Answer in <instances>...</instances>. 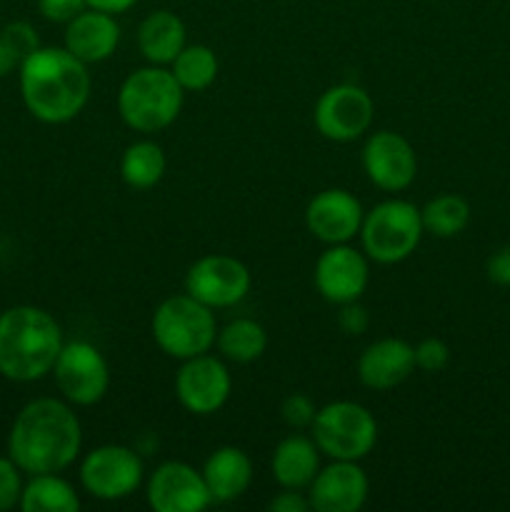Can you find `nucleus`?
I'll return each instance as SVG.
<instances>
[{
  "label": "nucleus",
  "instance_id": "obj_22",
  "mask_svg": "<svg viewBox=\"0 0 510 512\" xmlns=\"http://www.w3.org/2000/svg\"><path fill=\"white\" fill-rule=\"evenodd\" d=\"M185 48V23L170 10L145 15L138 28V50L150 65H170Z\"/></svg>",
  "mask_w": 510,
  "mask_h": 512
},
{
  "label": "nucleus",
  "instance_id": "obj_4",
  "mask_svg": "<svg viewBox=\"0 0 510 512\" xmlns=\"http://www.w3.org/2000/svg\"><path fill=\"white\" fill-rule=\"evenodd\" d=\"M183 98L185 90L165 65H145L120 85L118 113L130 130L153 135L175 123Z\"/></svg>",
  "mask_w": 510,
  "mask_h": 512
},
{
  "label": "nucleus",
  "instance_id": "obj_36",
  "mask_svg": "<svg viewBox=\"0 0 510 512\" xmlns=\"http://www.w3.org/2000/svg\"><path fill=\"white\" fill-rule=\"evenodd\" d=\"M85 3H88V8L103 10V13H110V15H120L125 13V10L133 8L138 0H85Z\"/></svg>",
  "mask_w": 510,
  "mask_h": 512
},
{
  "label": "nucleus",
  "instance_id": "obj_33",
  "mask_svg": "<svg viewBox=\"0 0 510 512\" xmlns=\"http://www.w3.org/2000/svg\"><path fill=\"white\" fill-rule=\"evenodd\" d=\"M338 325L345 335H363L368 330L370 318H368V310L353 300V303H345L340 305V315H338Z\"/></svg>",
  "mask_w": 510,
  "mask_h": 512
},
{
  "label": "nucleus",
  "instance_id": "obj_32",
  "mask_svg": "<svg viewBox=\"0 0 510 512\" xmlns=\"http://www.w3.org/2000/svg\"><path fill=\"white\" fill-rule=\"evenodd\" d=\"M38 8L50 23H70L75 15L88 8V3L85 0H38Z\"/></svg>",
  "mask_w": 510,
  "mask_h": 512
},
{
  "label": "nucleus",
  "instance_id": "obj_30",
  "mask_svg": "<svg viewBox=\"0 0 510 512\" xmlns=\"http://www.w3.org/2000/svg\"><path fill=\"white\" fill-rule=\"evenodd\" d=\"M23 470L15 465L13 458H0V512L13 510L23 498Z\"/></svg>",
  "mask_w": 510,
  "mask_h": 512
},
{
  "label": "nucleus",
  "instance_id": "obj_2",
  "mask_svg": "<svg viewBox=\"0 0 510 512\" xmlns=\"http://www.w3.org/2000/svg\"><path fill=\"white\" fill-rule=\"evenodd\" d=\"M25 108L43 123L60 125L78 118L90 98V73L68 48H38L20 63Z\"/></svg>",
  "mask_w": 510,
  "mask_h": 512
},
{
  "label": "nucleus",
  "instance_id": "obj_3",
  "mask_svg": "<svg viewBox=\"0 0 510 512\" xmlns=\"http://www.w3.org/2000/svg\"><path fill=\"white\" fill-rule=\"evenodd\" d=\"M58 320L35 305H18L0 315V375L15 383H35L53 373L63 350Z\"/></svg>",
  "mask_w": 510,
  "mask_h": 512
},
{
  "label": "nucleus",
  "instance_id": "obj_10",
  "mask_svg": "<svg viewBox=\"0 0 510 512\" xmlns=\"http://www.w3.org/2000/svg\"><path fill=\"white\" fill-rule=\"evenodd\" d=\"M375 105L368 90L353 83H340L325 90L315 103V128L333 143H353L368 133Z\"/></svg>",
  "mask_w": 510,
  "mask_h": 512
},
{
  "label": "nucleus",
  "instance_id": "obj_12",
  "mask_svg": "<svg viewBox=\"0 0 510 512\" xmlns=\"http://www.w3.org/2000/svg\"><path fill=\"white\" fill-rule=\"evenodd\" d=\"M233 378L225 363L215 355L203 353L183 360L175 373V395L178 403L193 415H213L228 403Z\"/></svg>",
  "mask_w": 510,
  "mask_h": 512
},
{
  "label": "nucleus",
  "instance_id": "obj_8",
  "mask_svg": "<svg viewBox=\"0 0 510 512\" xmlns=\"http://www.w3.org/2000/svg\"><path fill=\"white\" fill-rule=\"evenodd\" d=\"M145 468L140 455L128 445H100L80 463V485L95 500L115 503L125 500L140 488Z\"/></svg>",
  "mask_w": 510,
  "mask_h": 512
},
{
  "label": "nucleus",
  "instance_id": "obj_29",
  "mask_svg": "<svg viewBox=\"0 0 510 512\" xmlns=\"http://www.w3.org/2000/svg\"><path fill=\"white\" fill-rule=\"evenodd\" d=\"M415 368L423 373H440L450 363V348L440 338H425L415 345Z\"/></svg>",
  "mask_w": 510,
  "mask_h": 512
},
{
  "label": "nucleus",
  "instance_id": "obj_28",
  "mask_svg": "<svg viewBox=\"0 0 510 512\" xmlns=\"http://www.w3.org/2000/svg\"><path fill=\"white\" fill-rule=\"evenodd\" d=\"M315 413H318V408H315V403L305 393H290L283 400V405H280V418L293 430L310 428L315 420Z\"/></svg>",
  "mask_w": 510,
  "mask_h": 512
},
{
  "label": "nucleus",
  "instance_id": "obj_27",
  "mask_svg": "<svg viewBox=\"0 0 510 512\" xmlns=\"http://www.w3.org/2000/svg\"><path fill=\"white\" fill-rule=\"evenodd\" d=\"M420 218H423L425 233L435 235V238H455L468 228L470 205L460 195L445 193L428 200V205L420 210Z\"/></svg>",
  "mask_w": 510,
  "mask_h": 512
},
{
  "label": "nucleus",
  "instance_id": "obj_6",
  "mask_svg": "<svg viewBox=\"0 0 510 512\" xmlns=\"http://www.w3.org/2000/svg\"><path fill=\"white\" fill-rule=\"evenodd\" d=\"M425 228L420 208L410 200H383L370 213H365L360 225V243L368 260L380 265H398L415 253L423 240Z\"/></svg>",
  "mask_w": 510,
  "mask_h": 512
},
{
  "label": "nucleus",
  "instance_id": "obj_7",
  "mask_svg": "<svg viewBox=\"0 0 510 512\" xmlns=\"http://www.w3.org/2000/svg\"><path fill=\"white\" fill-rule=\"evenodd\" d=\"M310 438L325 458L360 463L373 453L378 443V423L365 405L353 400H335L318 408L310 425Z\"/></svg>",
  "mask_w": 510,
  "mask_h": 512
},
{
  "label": "nucleus",
  "instance_id": "obj_21",
  "mask_svg": "<svg viewBox=\"0 0 510 512\" xmlns=\"http://www.w3.org/2000/svg\"><path fill=\"white\" fill-rule=\"evenodd\" d=\"M270 470H273V480L280 488L305 490L320 470L318 445L303 433L288 435L275 445Z\"/></svg>",
  "mask_w": 510,
  "mask_h": 512
},
{
  "label": "nucleus",
  "instance_id": "obj_17",
  "mask_svg": "<svg viewBox=\"0 0 510 512\" xmlns=\"http://www.w3.org/2000/svg\"><path fill=\"white\" fill-rule=\"evenodd\" d=\"M368 493V475L355 460H333L308 485L310 508L315 512H358Z\"/></svg>",
  "mask_w": 510,
  "mask_h": 512
},
{
  "label": "nucleus",
  "instance_id": "obj_24",
  "mask_svg": "<svg viewBox=\"0 0 510 512\" xmlns=\"http://www.w3.org/2000/svg\"><path fill=\"white\" fill-rule=\"evenodd\" d=\"M168 160L155 140H135L120 158V178L135 190H150L163 180Z\"/></svg>",
  "mask_w": 510,
  "mask_h": 512
},
{
  "label": "nucleus",
  "instance_id": "obj_16",
  "mask_svg": "<svg viewBox=\"0 0 510 512\" xmlns=\"http://www.w3.org/2000/svg\"><path fill=\"white\" fill-rule=\"evenodd\" d=\"M365 210L353 193L343 188H328L315 195L305 208V225L310 235L325 245L350 243L360 235Z\"/></svg>",
  "mask_w": 510,
  "mask_h": 512
},
{
  "label": "nucleus",
  "instance_id": "obj_5",
  "mask_svg": "<svg viewBox=\"0 0 510 512\" xmlns=\"http://www.w3.org/2000/svg\"><path fill=\"white\" fill-rule=\"evenodd\" d=\"M150 330H153L155 345L175 360L210 353L218 338L215 313L188 293L165 298L155 308Z\"/></svg>",
  "mask_w": 510,
  "mask_h": 512
},
{
  "label": "nucleus",
  "instance_id": "obj_11",
  "mask_svg": "<svg viewBox=\"0 0 510 512\" xmlns=\"http://www.w3.org/2000/svg\"><path fill=\"white\" fill-rule=\"evenodd\" d=\"M185 293L210 310L233 308L250 293V270L233 255H203L188 268Z\"/></svg>",
  "mask_w": 510,
  "mask_h": 512
},
{
  "label": "nucleus",
  "instance_id": "obj_26",
  "mask_svg": "<svg viewBox=\"0 0 510 512\" xmlns=\"http://www.w3.org/2000/svg\"><path fill=\"white\" fill-rule=\"evenodd\" d=\"M170 73L175 75L185 93H200L218 78V55L203 43H185V48L170 63Z\"/></svg>",
  "mask_w": 510,
  "mask_h": 512
},
{
  "label": "nucleus",
  "instance_id": "obj_9",
  "mask_svg": "<svg viewBox=\"0 0 510 512\" xmlns=\"http://www.w3.org/2000/svg\"><path fill=\"white\" fill-rule=\"evenodd\" d=\"M55 385L70 405L90 408L108 395L110 368L105 355L85 340L65 343L55 360Z\"/></svg>",
  "mask_w": 510,
  "mask_h": 512
},
{
  "label": "nucleus",
  "instance_id": "obj_19",
  "mask_svg": "<svg viewBox=\"0 0 510 512\" xmlns=\"http://www.w3.org/2000/svg\"><path fill=\"white\" fill-rule=\"evenodd\" d=\"M120 43V25L115 15L103 10L85 8L75 15L70 23H65V48L83 60L85 65L103 63L115 53Z\"/></svg>",
  "mask_w": 510,
  "mask_h": 512
},
{
  "label": "nucleus",
  "instance_id": "obj_15",
  "mask_svg": "<svg viewBox=\"0 0 510 512\" xmlns=\"http://www.w3.org/2000/svg\"><path fill=\"white\" fill-rule=\"evenodd\" d=\"M315 288L328 303L345 305L360 300L370 280L368 255L348 243L328 245L315 263Z\"/></svg>",
  "mask_w": 510,
  "mask_h": 512
},
{
  "label": "nucleus",
  "instance_id": "obj_20",
  "mask_svg": "<svg viewBox=\"0 0 510 512\" xmlns=\"http://www.w3.org/2000/svg\"><path fill=\"white\" fill-rule=\"evenodd\" d=\"M200 473H203L213 503L238 500L240 495L248 493L250 483H253V463H250L248 453L235 445H223V448L213 450Z\"/></svg>",
  "mask_w": 510,
  "mask_h": 512
},
{
  "label": "nucleus",
  "instance_id": "obj_18",
  "mask_svg": "<svg viewBox=\"0 0 510 512\" xmlns=\"http://www.w3.org/2000/svg\"><path fill=\"white\" fill-rule=\"evenodd\" d=\"M415 350L400 338H380L358 358V378L370 390H393L413 375Z\"/></svg>",
  "mask_w": 510,
  "mask_h": 512
},
{
  "label": "nucleus",
  "instance_id": "obj_1",
  "mask_svg": "<svg viewBox=\"0 0 510 512\" xmlns=\"http://www.w3.org/2000/svg\"><path fill=\"white\" fill-rule=\"evenodd\" d=\"M83 428L68 400L38 398L25 405L10 430L8 450L23 473H60L78 460Z\"/></svg>",
  "mask_w": 510,
  "mask_h": 512
},
{
  "label": "nucleus",
  "instance_id": "obj_23",
  "mask_svg": "<svg viewBox=\"0 0 510 512\" xmlns=\"http://www.w3.org/2000/svg\"><path fill=\"white\" fill-rule=\"evenodd\" d=\"M220 355L230 363L248 365L255 363L258 358H263L265 348H268V333H265L263 325L258 320L250 318H235L230 320L225 328L218 330V338H215Z\"/></svg>",
  "mask_w": 510,
  "mask_h": 512
},
{
  "label": "nucleus",
  "instance_id": "obj_35",
  "mask_svg": "<svg viewBox=\"0 0 510 512\" xmlns=\"http://www.w3.org/2000/svg\"><path fill=\"white\" fill-rule=\"evenodd\" d=\"M485 273H488L490 283L508 288L510 285V245H503V248H498L493 255H490L488 263H485Z\"/></svg>",
  "mask_w": 510,
  "mask_h": 512
},
{
  "label": "nucleus",
  "instance_id": "obj_37",
  "mask_svg": "<svg viewBox=\"0 0 510 512\" xmlns=\"http://www.w3.org/2000/svg\"><path fill=\"white\" fill-rule=\"evenodd\" d=\"M15 65H20L18 53H15L13 45L5 40V35L0 33V78H3V75H8Z\"/></svg>",
  "mask_w": 510,
  "mask_h": 512
},
{
  "label": "nucleus",
  "instance_id": "obj_31",
  "mask_svg": "<svg viewBox=\"0 0 510 512\" xmlns=\"http://www.w3.org/2000/svg\"><path fill=\"white\" fill-rule=\"evenodd\" d=\"M3 35H5V40H8V43L13 45L15 53H18L20 63H23V60L28 58V55L33 53V50H38V48H40L38 35H35L33 25L20 23V20H18V23L5 25V28H3Z\"/></svg>",
  "mask_w": 510,
  "mask_h": 512
},
{
  "label": "nucleus",
  "instance_id": "obj_13",
  "mask_svg": "<svg viewBox=\"0 0 510 512\" xmlns=\"http://www.w3.org/2000/svg\"><path fill=\"white\" fill-rule=\"evenodd\" d=\"M363 170L383 193L410 188L418 175V158L408 140L395 130H375L363 145Z\"/></svg>",
  "mask_w": 510,
  "mask_h": 512
},
{
  "label": "nucleus",
  "instance_id": "obj_34",
  "mask_svg": "<svg viewBox=\"0 0 510 512\" xmlns=\"http://www.w3.org/2000/svg\"><path fill=\"white\" fill-rule=\"evenodd\" d=\"M268 510H273V512H308L313 508H310L308 493H303V490L283 488L278 495H275L273 500H270Z\"/></svg>",
  "mask_w": 510,
  "mask_h": 512
},
{
  "label": "nucleus",
  "instance_id": "obj_14",
  "mask_svg": "<svg viewBox=\"0 0 510 512\" xmlns=\"http://www.w3.org/2000/svg\"><path fill=\"white\" fill-rule=\"evenodd\" d=\"M145 498L155 512H200L213 503L203 473L180 460L155 468L145 485Z\"/></svg>",
  "mask_w": 510,
  "mask_h": 512
},
{
  "label": "nucleus",
  "instance_id": "obj_25",
  "mask_svg": "<svg viewBox=\"0 0 510 512\" xmlns=\"http://www.w3.org/2000/svg\"><path fill=\"white\" fill-rule=\"evenodd\" d=\"M20 510L23 512H78L80 498L68 480L60 478L58 473H40L33 475L23 488L20 498Z\"/></svg>",
  "mask_w": 510,
  "mask_h": 512
}]
</instances>
